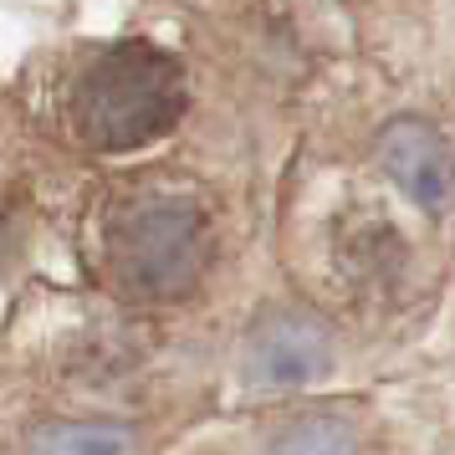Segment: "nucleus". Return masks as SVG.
<instances>
[{
	"label": "nucleus",
	"mask_w": 455,
	"mask_h": 455,
	"mask_svg": "<svg viewBox=\"0 0 455 455\" xmlns=\"http://www.w3.org/2000/svg\"><path fill=\"white\" fill-rule=\"evenodd\" d=\"M185 67L148 42L103 46L72 87V128L98 154H133L185 118Z\"/></svg>",
	"instance_id": "1"
},
{
	"label": "nucleus",
	"mask_w": 455,
	"mask_h": 455,
	"mask_svg": "<svg viewBox=\"0 0 455 455\" xmlns=\"http://www.w3.org/2000/svg\"><path fill=\"white\" fill-rule=\"evenodd\" d=\"M31 455H139V435L103 419H62L31 435Z\"/></svg>",
	"instance_id": "5"
},
{
	"label": "nucleus",
	"mask_w": 455,
	"mask_h": 455,
	"mask_svg": "<svg viewBox=\"0 0 455 455\" xmlns=\"http://www.w3.org/2000/svg\"><path fill=\"white\" fill-rule=\"evenodd\" d=\"M205 215L185 195H133L108 220V276L133 302H174L205 276Z\"/></svg>",
	"instance_id": "2"
},
{
	"label": "nucleus",
	"mask_w": 455,
	"mask_h": 455,
	"mask_svg": "<svg viewBox=\"0 0 455 455\" xmlns=\"http://www.w3.org/2000/svg\"><path fill=\"white\" fill-rule=\"evenodd\" d=\"M332 369L328 328L297 307L267 312L246 338V373L261 389H307Z\"/></svg>",
	"instance_id": "3"
},
{
	"label": "nucleus",
	"mask_w": 455,
	"mask_h": 455,
	"mask_svg": "<svg viewBox=\"0 0 455 455\" xmlns=\"http://www.w3.org/2000/svg\"><path fill=\"white\" fill-rule=\"evenodd\" d=\"M373 154H379V169H384L419 210L440 215V210L455 205V148L445 144L425 118H394V124L379 133Z\"/></svg>",
	"instance_id": "4"
},
{
	"label": "nucleus",
	"mask_w": 455,
	"mask_h": 455,
	"mask_svg": "<svg viewBox=\"0 0 455 455\" xmlns=\"http://www.w3.org/2000/svg\"><path fill=\"white\" fill-rule=\"evenodd\" d=\"M267 455H363V445L338 414H297L267 440Z\"/></svg>",
	"instance_id": "6"
}]
</instances>
